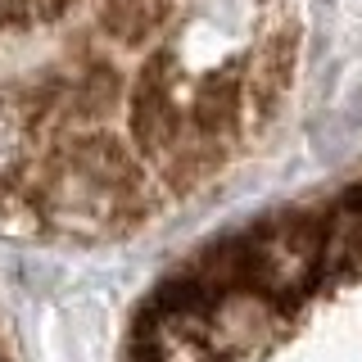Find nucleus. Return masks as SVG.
<instances>
[{"instance_id": "nucleus-1", "label": "nucleus", "mask_w": 362, "mask_h": 362, "mask_svg": "<svg viewBox=\"0 0 362 362\" xmlns=\"http://www.w3.org/2000/svg\"><path fill=\"white\" fill-rule=\"evenodd\" d=\"M132 362H362V331L322 322L218 245L150 303Z\"/></svg>"}, {"instance_id": "nucleus-2", "label": "nucleus", "mask_w": 362, "mask_h": 362, "mask_svg": "<svg viewBox=\"0 0 362 362\" xmlns=\"http://www.w3.org/2000/svg\"><path fill=\"white\" fill-rule=\"evenodd\" d=\"M0 362H18L14 349H9V339H5V331H0Z\"/></svg>"}]
</instances>
